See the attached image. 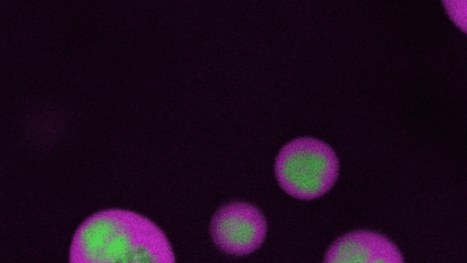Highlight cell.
I'll use <instances>...</instances> for the list:
<instances>
[{"instance_id": "obj_4", "label": "cell", "mask_w": 467, "mask_h": 263, "mask_svg": "<svg viewBox=\"0 0 467 263\" xmlns=\"http://www.w3.org/2000/svg\"><path fill=\"white\" fill-rule=\"evenodd\" d=\"M326 262H404L399 248L386 237L373 232L349 233L327 249Z\"/></svg>"}, {"instance_id": "obj_1", "label": "cell", "mask_w": 467, "mask_h": 263, "mask_svg": "<svg viewBox=\"0 0 467 263\" xmlns=\"http://www.w3.org/2000/svg\"><path fill=\"white\" fill-rule=\"evenodd\" d=\"M71 263H173L167 236L145 216L126 209L100 210L77 228Z\"/></svg>"}, {"instance_id": "obj_2", "label": "cell", "mask_w": 467, "mask_h": 263, "mask_svg": "<svg viewBox=\"0 0 467 263\" xmlns=\"http://www.w3.org/2000/svg\"><path fill=\"white\" fill-rule=\"evenodd\" d=\"M275 176L291 197L314 200L332 189L339 176V159L322 140L296 138L278 153Z\"/></svg>"}, {"instance_id": "obj_5", "label": "cell", "mask_w": 467, "mask_h": 263, "mask_svg": "<svg viewBox=\"0 0 467 263\" xmlns=\"http://www.w3.org/2000/svg\"><path fill=\"white\" fill-rule=\"evenodd\" d=\"M447 15L467 35V0H442Z\"/></svg>"}, {"instance_id": "obj_3", "label": "cell", "mask_w": 467, "mask_h": 263, "mask_svg": "<svg viewBox=\"0 0 467 263\" xmlns=\"http://www.w3.org/2000/svg\"><path fill=\"white\" fill-rule=\"evenodd\" d=\"M211 236L218 248L235 256L249 255L263 245L267 221L249 203L232 202L220 207L211 221Z\"/></svg>"}]
</instances>
